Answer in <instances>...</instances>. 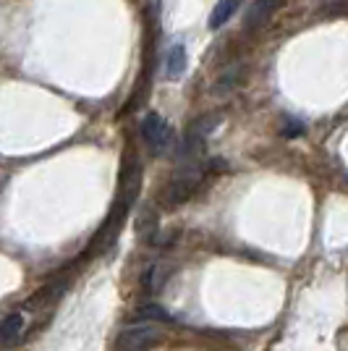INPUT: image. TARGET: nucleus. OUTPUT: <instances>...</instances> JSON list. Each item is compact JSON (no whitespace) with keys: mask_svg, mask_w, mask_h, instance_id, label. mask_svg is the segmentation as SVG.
<instances>
[{"mask_svg":"<svg viewBox=\"0 0 348 351\" xmlns=\"http://www.w3.org/2000/svg\"><path fill=\"white\" fill-rule=\"evenodd\" d=\"M199 181H202V168H197V165H184V168L173 176V181L168 184L162 199H165L168 205H181V202H186L191 194H194V189L199 186Z\"/></svg>","mask_w":348,"mask_h":351,"instance_id":"nucleus-1","label":"nucleus"},{"mask_svg":"<svg viewBox=\"0 0 348 351\" xmlns=\"http://www.w3.org/2000/svg\"><path fill=\"white\" fill-rule=\"evenodd\" d=\"M142 136H145L147 147L152 155H162L168 147H171V126L162 121L160 113H147L145 121H142Z\"/></svg>","mask_w":348,"mask_h":351,"instance_id":"nucleus-2","label":"nucleus"},{"mask_svg":"<svg viewBox=\"0 0 348 351\" xmlns=\"http://www.w3.org/2000/svg\"><path fill=\"white\" fill-rule=\"evenodd\" d=\"M160 341V330L152 325H134L126 328L118 338V349L121 351H147Z\"/></svg>","mask_w":348,"mask_h":351,"instance_id":"nucleus-3","label":"nucleus"},{"mask_svg":"<svg viewBox=\"0 0 348 351\" xmlns=\"http://www.w3.org/2000/svg\"><path fill=\"white\" fill-rule=\"evenodd\" d=\"M139 186H142V168H139V162L136 158H131L126 165H123V178H121V194H118V207H123V210H129L134 205V199H136V194H139Z\"/></svg>","mask_w":348,"mask_h":351,"instance_id":"nucleus-4","label":"nucleus"},{"mask_svg":"<svg viewBox=\"0 0 348 351\" xmlns=\"http://www.w3.org/2000/svg\"><path fill=\"white\" fill-rule=\"evenodd\" d=\"M286 5V0H251L247 14V29H260Z\"/></svg>","mask_w":348,"mask_h":351,"instance_id":"nucleus-5","label":"nucleus"},{"mask_svg":"<svg viewBox=\"0 0 348 351\" xmlns=\"http://www.w3.org/2000/svg\"><path fill=\"white\" fill-rule=\"evenodd\" d=\"M24 328H27V317L21 312L5 315V320L0 325V341H3V346H16L21 341V336H24Z\"/></svg>","mask_w":348,"mask_h":351,"instance_id":"nucleus-6","label":"nucleus"},{"mask_svg":"<svg viewBox=\"0 0 348 351\" xmlns=\"http://www.w3.org/2000/svg\"><path fill=\"white\" fill-rule=\"evenodd\" d=\"M186 71V50L184 45H173L165 56V76L168 79H181Z\"/></svg>","mask_w":348,"mask_h":351,"instance_id":"nucleus-7","label":"nucleus"},{"mask_svg":"<svg viewBox=\"0 0 348 351\" xmlns=\"http://www.w3.org/2000/svg\"><path fill=\"white\" fill-rule=\"evenodd\" d=\"M238 5H241V0H220L218 5L212 8V16H210V21H207V27L215 32L220 29L225 21H231V16L238 11Z\"/></svg>","mask_w":348,"mask_h":351,"instance_id":"nucleus-8","label":"nucleus"},{"mask_svg":"<svg viewBox=\"0 0 348 351\" xmlns=\"http://www.w3.org/2000/svg\"><path fill=\"white\" fill-rule=\"evenodd\" d=\"M171 273H168V265L165 263H155L149 270H147L145 276V289L147 291H158L160 286H162V280L168 278Z\"/></svg>","mask_w":348,"mask_h":351,"instance_id":"nucleus-9","label":"nucleus"},{"mask_svg":"<svg viewBox=\"0 0 348 351\" xmlns=\"http://www.w3.org/2000/svg\"><path fill=\"white\" fill-rule=\"evenodd\" d=\"M136 320L142 322H152V320H160V322H171V315L165 312L162 307H158V304H145V307L136 309Z\"/></svg>","mask_w":348,"mask_h":351,"instance_id":"nucleus-10","label":"nucleus"},{"mask_svg":"<svg viewBox=\"0 0 348 351\" xmlns=\"http://www.w3.org/2000/svg\"><path fill=\"white\" fill-rule=\"evenodd\" d=\"M280 134L286 139H293V136H301L304 134V123L299 118H283V126H280Z\"/></svg>","mask_w":348,"mask_h":351,"instance_id":"nucleus-11","label":"nucleus"},{"mask_svg":"<svg viewBox=\"0 0 348 351\" xmlns=\"http://www.w3.org/2000/svg\"><path fill=\"white\" fill-rule=\"evenodd\" d=\"M325 16H348V0H333L325 5Z\"/></svg>","mask_w":348,"mask_h":351,"instance_id":"nucleus-12","label":"nucleus"}]
</instances>
